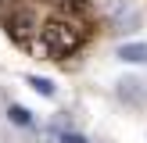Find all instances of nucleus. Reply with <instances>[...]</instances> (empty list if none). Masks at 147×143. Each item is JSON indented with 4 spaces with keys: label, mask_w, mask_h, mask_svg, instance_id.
<instances>
[{
    "label": "nucleus",
    "mask_w": 147,
    "mask_h": 143,
    "mask_svg": "<svg viewBox=\"0 0 147 143\" xmlns=\"http://www.w3.org/2000/svg\"><path fill=\"white\" fill-rule=\"evenodd\" d=\"M57 143H90L83 132H72V129H65V132H57Z\"/></svg>",
    "instance_id": "nucleus-6"
},
{
    "label": "nucleus",
    "mask_w": 147,
    "mask_h": 143,
    "mask_svg": "<svg viewBox=\"0 0 147 143\" xmlns=\"http://www.w3.org/2000/svg\"><path fill=\"white\" fill-rule=\"evenodd\" d=\"M40 39H43V50H47V54H54V57H68V54H76V50H79L83 32H79L72 21L54 18V21H47V25H43Z\"/></svg>",
    "instance_id": "nucleus-1"
},
{
    "label": "nucleus",
    "mask_w": 147,
    "mask_h": 143,
    "mask_svg": "<svg viewBox=\"0 0 147 143\" xmlns=\"http://www.w3.org/2000/svg\"><path fill=\"white\" fill-rule=\"evenodd\" d=\"M7 118H11L14 125H22V129L32 125V111H29V107H22V104H11V107H7Z\"/></svg>",
    "instance_id": "nucleus-4"
},
{
    "label": "nucleus",
    "mask_w": 147,
    "mask_h": 143,
    "mask_svg": "<svg viewBox=\"0 0 147 143\" xmlns=\"http://www.w3.org/2000/svg\"><path fill=\"white\" fill-rule=\"evenodd\" d=\"M119 97L140 104V100H144V82H140V79H122V82H119Z\"/></svg>",
    "instance_id": "nucleus-3"
},
{
    "label": "nucleus",
    "mask_w": 147,
    "mask_h": 143,
    "mask_svg": "<svg viewBox=\"0 0 147 143\" xmlns=\"http://www.w3.org/2000/svg\"><path fill=\"white\" fill-rule=\"evenodd\" d=\"M65 4H68V7H76V11H86V4H90V0H65Z\"/></svg>",
    "instance_id": "nucleus-7"
},
{
    "label": "nucleus",
    "mask_w": 147,
    "mask_h": 143,
    "mask_svg": "<svg viewBox=\"0 0 147 143\" xmlns=\"http://www.w3.org/2000/svg\"><path fill=\"white\" fill-rule=\"evenodd\" d=\"M25 82L32 86V90L40 93V97H54V93H57V86L50 82V79H43V75H25Z\"/></svg>",
    "instance_id": "nucleus-5"
},
{
    "label": "nucleus",
    "mask_w": 147,
    "mask_h": 143,
    "mask_svg": "<svg viewBox=\"0 0 147 143\" xmlns=\"http://www.w3.org/2000/svg\"><path fill=\"white\" fill-rule=\"evenodd\" d=\"M115 57L126 64H147V43H122L115 50Z\"/></svg>",
    "instance_id": "nucleus-2"
}]
</instances>
